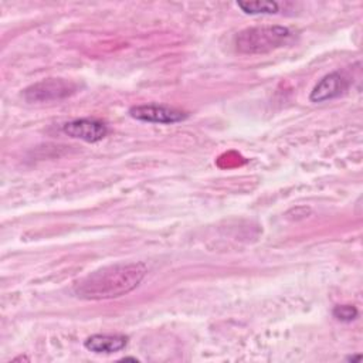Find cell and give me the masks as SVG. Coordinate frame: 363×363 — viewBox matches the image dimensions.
Wrapping results in <instances>:
<instances>
[{"label":"cell","instance_id":"cell-1","mask_svg":"<svg viewBox=\"0 0 363 363\" xmlns=\"http://www.w3.org/2000/svg\"><path fill=\"white\" fill-rule=\"evenodd\" d=\"M146 274L143 262H116L89 272L74 284L72 291L86 301L119 298L138 288Z\"/></svg>","mask_w":363,"mask_h":363},{"label":"cell","instance_id":"cell-2","mask_svg":"<svg viewBox=\"0 0 363 363\" xmlns=\"http://www.w3.org/2000/svg\"><path fill=\"white\" fill-rule=\"evenodd\" d=\"M291 37V30L284 26H255L247 27L237 33L234 45L241 54H267L284 47Z\"/></svg>","mask_w":363,"mask_h":363},{"label":"cell","instance_id":"cell-3","mask_svg":"<svg viewBox=\"0 0 363 363\" xmlns=\"http://www.w3.org/2000/svg\"><path fill=\"white\" fill-rule=\"evenodd\" d=\"M79 91V84L65 78H45L31 84L23 91L28 102H50L65 99Z\"/></svg>","mask_w":363,"mask_h":363},{"label":"cell","instance_id":"cell-4","mask_svg":"<svg viewBox=\"0 0 363 363\" xmlns=\"http://www.w3.org/2000/svg\"><path fill=\"white\" fill-rule=\"evenodd\" d=\"M129 116L147 123H177L187 119V113L177 108L157 105V104H145V105H133L128 111Z\"/></svg>","mask_w":363,"mask_h":363},{"label":"cell","instance_id":"cell-5","mask_svg":"<svg viewBox=\"0 0 363 363\" xmlns=\"http://www.w3.org/2000/svg\"><path fill=\"white\" fill-rule=\"evenodd\" d=\"M62 132L72 139H79L88 143L102 140L108 133V126L98 119L81 118L62 125Z\"/></svg>","mask_w":363,"mask_h":363},{"label":"cell","instance_id":"cell-6","mask_svg":"<svg viewBox=\"0 0 363 363\" xmlns=\"http://www.w3.org/2000/svg\"><path fill=\"white\" fill-rule=\"evenodd\" d=\"M347 88H349L347 78L339 71H335V72L326 74L323 78L318 81V84L313 86V89L309 94V101L315 104L330 101L340 96L343 92L347 91Z\"/></svg>","mask_w":363,"mask_h":363},{"label":"cell","instance_id":"cell-7","mask_svg":"<svg viewBox=\"0 0 363 363\" xmlns=\"http://www.w3.org/2000/svg\"><path fill=\"white\" fill-rule=\"evenodd\" d=\"M128 343V337L123 335H91L84 340V347L94 353H116L122 350Z\"/></svg>","mask_w":363,"mask_h":363},{"label":"cell","instance_id":"cell-8","mask_svg":"<svg viewBox=\"0 0 363 363\" xmlns=\"http://www.w3.org/2000/svg\"><path fill=\"white\" fill-rule=\"evenodd\" d=\"M237 7L250 16L257 14H275L279 10V4L277 1H237Z\"/></svg>","mask_w":363,"mask_h":363},{"label":"cell","instance_id":"cell-9","mask_svg":"<svg viewBox=\"0 0 363 363\" xmlns=\"http://www.w3.org/2000/svg\"><path fill=\"white\" fill-rule=\"evenodd\" d=\"M357 309L353 305H336L332 311V315L335 319L340 322H352L357 318Z\"/></svg>","mask_w":363,"mask_h":363},{"label":"cell","instance_id":"cell-10","mask_svg":"<svg viewBox=\"0 0 363 363\" xmlns=\"http://www.w3.org/2000/svg\"><path fill=\"white\" fill-rule=\"evenodd\" d=\"M360 359H362L360 354H353V356H347V357H346L347 362H359Z\"/></svg>","mask_w":363,"mask_h":363}]
</instances>
